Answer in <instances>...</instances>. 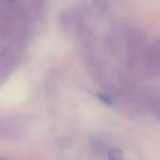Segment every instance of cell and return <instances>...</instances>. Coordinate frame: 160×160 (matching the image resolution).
Here are the masks:
<instances>
[{
  "instance_id": "obj_1",
  "label": "cell",
  "mask_w": 160,
  "mask_h": 160,
  "mask_svg": "<svg viewBox=\"0 0 160 160\" xmlns=\"http://www.w3.org/2000/svg\"><path fill=\"white\" fill-rule=\"evenodd\" d=\"M142 62L146 70L155 75H160V41L144 47Z\"/></svg>"
},
{
  "instance_id": "obj_2",
  "label": "cell",
  "mask_w": 160,
  "mask_h": 160,
  "mask_svg": "<svg viewBox=\"0 0 160 160\" xmlns=\"http://www.w3.org/2000/svg\"><path fill=\"white\" fill-rule=\"evenodd\" d=\"M0 160H3V159H0Z\"/></svg>"
}]
</instances>
